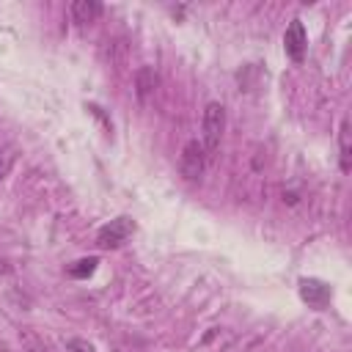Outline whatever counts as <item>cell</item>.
<instances>
[{"label":"cell","mask_w":352,"mask_h":352,"mask_svg":"<svg viewBox=\"0 0 352 352\" xmlns=\"http://www.w3.org/2000/svg\"><path fill=\"white\" fill-rule=\"evenodd\" d=\"M223 129H226V107L220 102H209L204 110V118H201V146H204L206 157H212L217 151Z\"/></svg>","instance_id":"obj_1"},{"label":"cell","mask_w":352,"mask_h":352,"mask_svg":"<svg viewBox=\"0 0 352 352\" xmlns=\"http://www.w3.org/2000/svg\"><path fill=\"white\" fill-rule=\"evenodd\" d=\"M25 352H30V349H25Z\"/></svg>","instance_id":"obj_13"},{"label":"cell","mask_w":352,"mask_h":352,"mask_svg":"<svg viewBox=\"0 0 352 352\" xmlns=\"http://www.w3.org/2000/svg\"><path fill=\"white\" fill-rule=\"evenodd\" d=\"M135 85H138V96L146 99V96L154 91V85H157V74H154V69L143 66V69L135 74Z\"/></svg>","instance_id":"obj_8"},{"label":"cell","mask_w":352,"mask_h":352,"mask_svg":"<svg viewBox=\"0 0 352 352\" xmlns=\"http://www.w3.org/2000/svg\"><path fill=\"white\" fill-rule=\"evenodd\" d=\"M96 267H99V258L96 256H88V258H80V261H74L66 272H69V278H77V280H82V278H91L94 272H96Z\"/></svg>","instance_id":"obj_7"},{"label":"cell","mask_w":352,"mask_h":352,"mask_svg":"<svg viewBox=\"0 0 352 352\" xmlns=\"http://www.w3.org/2000/svg\"><path fill=\"white\" fill-rule=\"evenodd\" d=\"M66 349H69V352H96L94 344H88L85 338H69V341H66Z\"/></svg>","instance_id":"obj_11"},{"label":"cell","mask_w":352,"mask_h":352,"mask_svg":"<svg viewBox=\"0 0 352 352\" xmlns=\"http://www.w3.org/2000/svg\"><path fill=\"white\" fill-rule=\"evenodd\" d=\"M132 234H135V220L126 217V214H121V217H113L110 223H104V226L96 231V245H99L102 250H116V248H121Z\"/></svg>","instance_id":"obj_2"},{"label":"cell","mask_w":352,"mask_h":352,"mask_svg":"<svg viewBox=\"0 0 352 352\" xmlns=\"http://www.w3.org/2000/svg\"><path fill=\"white\" fill-rule=\"evenodd\" d=\"M297 289H300V300H302L305 305L316 308V311L327 308L330 300H333V289H330V283H324V280H319V278H300Z\"/></svg>","instance_id":"obj_3"},{"label":"cell","mask_w":352,"mask_h":352,"mask_svg":"<svg viewBox=\"0 0 352 352\" xmlns=\"http://www.w3.org/2000/svg\"><path fill=\"white\" fill-rule=\"evenodd\" d=\"M14 160H16V154H14V148H3L0 151V182L11 173V168H14Z\"/></svg>","instance_id":"obj_10"},{"label":"cell","mask_w":352,"mask_h":352,"mask_svg":"<svg viewBox=\"0 0 352 352\" xmlns=\"http://www.w3.org/2000/svg\"><path fill=\"white\" fill-rule=\"evenodd\" d=\"M102 3L99 0H74L72 6H69V16H72V22H77V25H85V22H94L99 14H102Z\"/></svg>","instance_id":"obj_6"},{"label":"cell","mask_w":352,"mask_h":352,"mask_svg":"<svg viewBox=\"0 0 352 352\" xmlns=\"http://www.w3.org/2000/svg\"><path fill=\"white\" fill-rule=\"evenodd\" d=\"M283 50L286 55L294 60V63H302L305 58V50H308V36H305V28L300 19H292L286 33H283Z\"/></svg>","instance_id":"obj_5"},{"label":"cell","mask_w":352,"mask_h":352,"mask_svg":"<svg viewBox=\"0 0 352 352\" xmlns=\"http://www.w3.org/2000/svg\"><path fill=\"white\" fill-rule=\"evenodd\" d=\"M206 160H209V157H206V151H204L201 140H190V143L184 146L182 157H179V170H182V176H184V179H190V182L201 179Z\"/></svg>","instance_id":"obj_4"},{"label":"cell","mask_w":352,"mask_h":352,"mask_svg":"<svg viewBox=\"0 0 352 352\" xmlns=\"http://www.w3.org/2000/svg\"><path fill=\"white\" fill-rule=\"evenodd\" d=\"M8 272H11V264L6 258H0V275H8Z\"/></svg>","instance_id":"obj_12"},{"label":"cell","mask_w":352,"mask_h":352,"mask_svg":"<svg viewBox=\"0 0 352 352\" xmlns=\"http://www.w3.org/2000/svg\"><path fill=\"white\" fill-rule=\"evenodd\" d=\"M338 146H341V170H349V121H341V132H338Z\"/></svg>","instance_id":"obj_9"}]
</instances>
